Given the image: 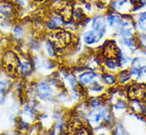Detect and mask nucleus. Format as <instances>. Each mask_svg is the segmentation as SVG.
<instances>
[{
  "mask_svg": "<svg viewBox=\"0 0 146 135\" xmlns=\"http://www.w3.org/2000/svg\"><path fill=\"white\" fill-rule=\"evenodd\" d=\"M2 67L10 76H18V55L11 50L2 57Z\"/></svg>",
  "mask_w": 146,
  "mask_h": 135,
  "instance_id": "1",
  "label": "nucleus"
},
{
  "mask_svg": "<svg viewBox=\"0 0 146 135\" xmlns=\"http://www.w3.org/2000/svg\"><path fill=\"white\" fill-rule=\"evenodd\" d=\"M18 71L23 78H27L33 71V64L27 57H18Z\"/></svg>",
  "mask_w": 146,
  "mask_h": 135,
  "instance_id": "2",
  "label": "nucleus"
},
{
  "mask_svg": "<svg viewBox=\"0 0 146 135\" xmlns=\"http://www.w3.org/2000/svg\"><path fill=\"white\" fill-rule=\"evenodd\" d=\"M36 94L41 100H50L52 99V88L47 82H38L36 84Z\"/></svg>",
  "mask_w": 146,
  "mask_h": 135,
  "instance_id": "3",
  "label": "nucleus"
},
{
  "mask_svg": "<svg viewBox=\"0 0 146 135\" xmlns=\"http://www.w3.org/2000/svg\"><path fill=\"white\" fill-rule=\"evenodd\" d=\"M92 29L95 33L98 34L99 40L104 36L106 33V25H105V18L102 15H97L93 18L92 20Z\"/></svg>",
  "mask_w": 146,
  "mask_h": 135,
  "instance_id": "4",
  "label": "nucleus"
},
{
  "mask_svg": "<svg viewBox=\"0 0 146 135\" xmlns=\"http://www.w3.org/2000/svg\"><path fill=\"white\" fill-rule=\"evenodd\" d=\"M0 14L5 19H11L15 14V5L7 0L0 1Z\"/></svg>",
  "mask_w": 146,
  "mask_h": 135,
  "instance_id": "5",
  "label": "nucleus"
},
{
  "mask_svg": "<svg viewBox=\"0 0 146 135\" xmlns=\"http://www.w3.org/2000/svg\"><path fill=\"white\" fill-rule=\"evenodd\" d=\"M64 24H65V21H64V19H63V17H62L59 13H57V14H54L53 16H51V18L47 21L46 26H47V28L50 29V30H57V29H60V27H61L62 25H64Z\"/></svg>",
  "mask_w": 146,
  "mask_h": 135,
  "instance_id": "6",
  "label": "nucleus"
},
{
  "mask_svg": "<svg viewBox=\"0 0 146 135\" xmlns=\"http://www.w3.org/2000/svg\"><path fill=\"white\" fill-rule=\"evenodd\" d=\"M96 78V74L94 72H91V71H86V72H83L79 76V81H80V84L83 86H86L91 84L92 81Z\"/></svg>",
  "mask_w": 146,
  "mask_h": 135,
  "instance_id": "7",
  "label": "nucleus"
},
{
  "mask_svg": "<svg viewBox=\"0 0 146 135\" xmlns=\"http://www.w3.org/2000/svg\"><path fill=\"white\" fill-rule=\"evenodd\" d=\"M83 41L86 45H93L96 41H99V37H98L97 33H95L92 30V31H88L85 33L84 36H83Z\"/></svg>",
  "mask_w": 146,
  "mask_h": 135,
  "instance_id": "8",
  "label": "nucleus"
},
{
  "mask_svg": "<svg viewBox=\"0 0 146 135\" xmlns=\"http://www.w3.org/2000/svg\"><path fill=\"white\" fill-rule=\"evenodd\" d=\"M45 49H46V52H47V54H48L49 57H56L58 49L51 41H46V44H45Z\"/></svg>",
  "mask_w": 146,
  "mask_h": 135,
  "instance_id": "9",
  "label": "nucleus"
},
{
  "mask_svg": "<svg viewBox=\"0 0 146 135\" xmlns=\"http://www.w3.org/2000/svg\"><path fill=\"white\" fill-rule=\"evenodd\" d=\"M9 81L8 80H1L0 79V100L1 103H4V95L9 87Z\"/></svg>",
  "mask_w": 146,
  "mask_h": 135,
  "instance_id": "10",
  "label": "nucleus"
},
{
  "mask_svg": "<svg viewBox=\"0 0 146 135\" xmlns=\"http://www.w3.org/2000/svg\"><path fill=\"white\" fill-rule=\"evenodd\" d=\"M73 18L75 21H77V22H79V21L83 20L85 18V15L84 13H83V10L80 8H77V9H74L73 10Z\"/></svg>",
  "mask_w": 146,
  "mask_h": 135,
  "instance_id": "11",
  "label": "nucleus"
},
{
  "mask_svg": "<svg viewBox=\"0 0 146 135\" xmlns=\"http://www.w3.org/2000/svg\"><path fill=\"white\" fill-rule=\"evenodd\" d=\"M107 21H108V25L110 27H113L115 24H117L118 26L122 24V20H121V18L116 15H114V14H109L108 17H107Z\"/></svg>",
  "mask_w": 146,
  "mask_h": 135,
  "instance_id": "12",
  "label": "nucleus"
},
{
  "mask_svg": "<svg viewBox=\"0 0 146 135\" xmlns=\"http://www.w3.org/2000/svg\"><path fill=\"white\" fill-rule=\"evenodd\" d=\"M102 80L104 81L105 84L107 85H113L114 83L116 82V78L114 77L113 74H104L102 76Z\"/></svg>",
  "mask_w": 146,
  "mask_h": 135,
  "instance_id": "13",
  "label": "nucleus"
},
{
  "mask_svg": "<svg viewBox=\"0 0 146 135\" xmlns=\"http://www.w3.org/2000/svg\"><path fill=\"white\" fill-rule=\"evenodd\" d=\"M24 33H25L24 28L21 25H16L14 27V29H13V36L15 37V38H17V40H19L21 37L24 36Z\"/></svg>",
  "mask_w": 146,
  "mask_h": 135,
  "instance_id": "14",
  "label": "nucleus"
},
{
  "mask_svg": "<svg viewBox=\"0 0 146 135\" xmlns=\"http://www.w3.org/2000/svg\"><path fill=\"white\" fill-rule=\"evenodd\" d=\"M105 64L109 69H116V67H118V62L115 59H107Z\"/></svg>",
  "mask_w": 146,
  "mask_h": 135,
  "instance_id": "15",
  "label": "nucleus"
},
{
  "mask_svg": "<svg viewBox=\"0 0 146 135\" xmlns=\"http://www.w3.org/2000/svg\"><path fill=\"white\" fill-rule=\"evenodd\" d=\"M124 41H125L126 46H128L129 48H134L137 45V41H135V38L133 37V35L124 37Z\"/></svg>",
  "mask_w": 146,
  "mask_h": 135,
  "instance_id": "16",
  "label": "nucleus"
},
{
  "mask_svg": "<svg viewBox=\"0 0 146 135\" xmlns=\"http://www.w3.org/2000/svg\"><path fill=\"white\" fill-rule=\"evenodd\" d=\"M138 25L143 31H146V12L142 13V14L140 15L139 20H138Z\"/></svg>",
  "mask_w": 146,
  "mask_h": 135,
  "instance_id": "17",
  "label": "nucleus"
},
{
  "mask_svg": "<svg viewBox=\"0 0 146 135\" xmlns=\"http://www.w3.org/2000/svg\"><path fill=\"white\" fill-rule=\"evenodd\" d=\"M130 79V72H128L127 70H124L122 72H119L118 74V81L121 83H126L128 82V80Z\"/></svg>",
  "mask_w": 146,
  "mask_h": 135,
  "instance_id": "18",
  "label": "nucleus"
},
{
  "mask_svg": "<svg viewBox=\"0 0 146 135\" xmlns=\"http://www.w3.org/2000/svg\"><path fill=\"white\" fill-rule=\"evenodd\" d=\"M126 107H127V103H126L125 101L118 100L117 102H116V104L114 105V109H115V110H124V109H126Z\"/></svg>",
  "mask_w": 146,
  "mask_h": 135,
  "instance_id": "19",
  "label": "nucleus"
},
{
  "mask_svg": "<svg viewBox=\"0 0 146 135\" xmlns=\"http://www.w3.org/2000/svg\"><path fill=\"white\" fill-rule=\"evenodd\" d=\"M76 135H91V134H90L88 129H85V128H79V129H77V131H76Z\"/></svg>",
  "mask_w": 146,
  "mask_h": 135,
  "instance_id": "20",
  "label": "nucleus"
},
{
  "mask_svg": "<svg viewBox=\"0 0 146 135\" xmlns=\"http://www.w3.org/2000/svg\"><path fill=\"white\" fill-rule=\"evenodd\" d=\"M90 104H91V107L95 109V107H98L102 105V101H99L98 99H92L91 102H90Z\"/></svg>",
  "mask_w": 146,
  "mask_h": 135,
  "instance_id": "21",
  "label": "nucleus"
},
{
  "mask_svg": "<svg viewBox=\"0 0 146 135\" xmlns=\"http://www.w3.org/2000/svg\"><path fill=\"white\" fill-rule=\"evenodd\" d=\"M33 1H42V0H33Z\"/></svg>",
  "mask_w": 146,
  "mask_h": 135,
  "instance_id": "22",
  "label": "nucleus"
},
{
  "mask_svg": "<svg viewBox=\"0 0 146 135\" xmlns=\"http://www.w3.org/2000/svg\"><path fill=\"white\" fill-rule=\"evenodd\" d=\"M99 135H106V134H99Z\"/></svg>",
  "mask_w": 146,
  "mask_h": 135,
  "instance_id": "23",
  "label": "nucleus"
}]
</instances>
